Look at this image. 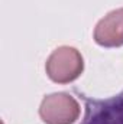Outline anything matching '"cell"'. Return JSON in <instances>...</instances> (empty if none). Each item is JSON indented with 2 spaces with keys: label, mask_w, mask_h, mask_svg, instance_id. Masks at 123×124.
<instances>
[{
  "label": "cell",
  "mask_w": 123,
  "mask_h": 124,
  "mask_svg": "<svg viewBox=\"0 0 123 124\" xmlns=\"http://www.w3.org/2000/svg\"><path fill=\"white\" fill-rule=\"evenodd\" d=\"M78 101L65 93L46 95L39 107V116L45 124H72L80 117Z\"/></svg>",
  "instance_id": "cell-2"
},
{
  "label": "cell",
  "mask_w": 123,
  "mask_h": 124,
  "mask_svg": "<svg viewBox=\"0 0 123 124\" xmlns=\"http://www.w3.org/2000/svg\"><path fill=\"white\" fill-rule=\"evenodd\" d=\"M45 71L51 81L57 84H70L84 71L83 55L72 46H60L48 56Z\"/></svg>",
  "instance_id": "cell-1"
},
{
  "label": "cell",
  "mask_w": 123,
  "mask_h": 124,
  "mask_svg": "<svg viewBox=\"0 0 123 124\" xmlns=\"http://www.w3.org/2000/svg\"><path fill=\"white\" fill-rule=\"evenodd\" d=\"M94 40L103 48L123 46V7L107 13L94 29Z\"/></svg>",
  "instance_id": "cell-3"
}]
</instances>
